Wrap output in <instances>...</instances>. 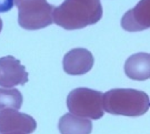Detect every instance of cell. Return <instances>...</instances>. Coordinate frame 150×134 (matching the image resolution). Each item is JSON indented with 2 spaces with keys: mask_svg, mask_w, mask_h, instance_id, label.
Here are the masks:
<instances>
[{
  "mask_svg": "<svg viewBox=\"0 0 150 134\" xmlns=\"http://www.w3.org/2000/svg\"><path fill=\"white\" fill-rule=\"evenodd\" d=\"M103 93L88 88H77L67 97V107L72 115L99 120L103 116Z\"/></svg>",
  "mask_w": 150,
  "mask_h": 134,
  "instance_id": "obj_4",
  "label": "cell"
},
{
  "mask_svg": "<svg viewBox=\"0 0 150 134\" xmlns=\"http://www.w3.org/2000/svg\"><path fill=\"white\" fill-rule=\"evenodd\" d=\"M103 111L113 114L137 118L148 112L149 95L134 89H112L103 94Z\"/></svg>",
  "mask_w": 150,
  "mask_h": 134,
  "instance_id": "obj_2",
  "label": "cell"
},
{
  "mask_svg": "<svg viewBox=\"0 0 150 134\" xmlns=\"http://www.w3.org/2000/svg\"><path fill=\"white\" fill-rule=\"evenodd\" d=\"M149 1L150 0H140L134 8L128 10L123 15L121 19L122 29L130 32L149 29Z\"/></svg>",
  "mask_w": 150,
  "mask_h": 134,
  "instance_id": "obj_8",
  "label": "cell"
},
{
  "mask_svg": "<svg viewBox=\"0 0 150 134\" xmlns=\"http://www.w3.org/2000/svg\"><path fill=\"white\" fill-rule=\"evenodd\" d=\"M37 129L36 120L29 114L19 112L13 109H5L0 111V133L23 132L33 133Z\"/></svg>",
  "mask_w": 150,
  "mask_h": 134,
  "instance_id": "obj_5",
  "label": "cell"
},
{
  "mask_svg": "<svg viewBox=\"0 0 150 134\" xmlns=\"http://www.w3.org/2000/svg\"><path fill=\"white\" fill-rule=\"evenodd\" d=\"M13 0H0V12H7L13 7Z\"/></svg>",
  "mask_w": 150,
  "mask_h": 134,
  "instance_id": "obj_12",
  "label": "cell"
},
{
  "mask_svg": "<svg viewBox=\"0 0 150 134\" xmlns=\"http://www.w3.org/2000/svg\"><path fill=\"white\" fill-rule=\"evenodd\" d=\"M125 73L129 79L145 81L150 76V55L146 52L134 53L125 62Z\"/></svg>",
  "mask_w": 150,
  "mask_h": 134,
  "instance_id": "obj_9",
  "label": "cell"
},
{
  "mask_svg": "<svg viewBox=\"0 0 150 134\" xmlns=\"http://www.w3.org/2000/svg\"><path fill=\"white\" fill-rule=\"evenodd\" d=\"M60 134H90L92 123L90 120L67 113L61 116L58 124Z\"/></svg>",
  "mask_w": 150,
  "mask_h": 134,
  "instance_id": "obj_10",
  "label": "cell"
},
{
  "mask_svg": "<svg viewBox=\"0 0 150 134\" xmlns=\"http://www.w3.org/2000/svg\"><path fill=\"white\" fill-rule=\"evenodd\" d=\"M4 134H26L23 132H10V133H4Z\"/></svg>",
  "mask_w": 150,
  "mask_h": 134,
  "instance_id": "obj_13",
  "label": "cell"
},
{
  "mask_svg": "<svg viewBox=\"0 0 150 134\" xmlns=\"http://www.w3.org/2000/svg\"><path fill=\"white\" fill-rule=\"evenodd\" d=\"M1 30H2V20L0 18V32H1Z\"/></svg>",
  "mask_w": 150,
  "mask_h": 134,
  "instance_id": "obj_14",
  "label": "cell"
},
{
  "mask_svg": "<svg viewBox=\"0 0 150 134\" xmlns=\"http://www.w3.org/2000/svg\"><path fill=\"white\" fill-rule=\"evenodd\" d=\"M13 4L18 7V23L26 30H40L54 23V6L47 0H13Z\"/></svg>",
  "mask_w": 150,
  "mask_h": 134,
  "instance_id": "obj_3",
  "label": "cell"
},
{
  "mask_svg": "<svg viewBox=\"0 0 150 134\" xmlns=\"http://www.w3.org/2000/svg\"><path fill=\"white\" fill-rule=\"evenodd\" d=\"M28 82V72L20 61L12 55L0 58V86L12 88Z\"/></svg>",
  "mask_w": 150,
  "mask_h": 134,
  "instance_id": "obj_6",
  "label": "cell"
},
{
  "mask_svg": "<svg viewBox=\"0 0 150 134\" xmlns=\"http://www.w3.org/2000/svg\"><path fill=\"white\" fill-rule=\"evenodd\" d=\"M95 63L93 55L89 50L76 48L64 54V71L70 75H82L89 72Z\"/></svg>",
  "mask_w": 150,
  "mask_h": 134,
  "instance_id": "obj_7",
  "label": "cell"
},
{
  "mask_svg": "<svg viewBox=\"0 0 150 134\" xmlns=\"http://www.w3.org/2000/svg\"><path fill=\"white\" fill-rule=\"evenodd\" d=\"M22 102L23 98L19 90L0 88V111L5 109L19 110L22 105Z\"/></svg>",
  "mask_w": 150,
  "mask_h": 134,
  "instance_id": "obj_11",
  "label": "cell"
},
{
  "mask_svg": "<svg viewBox=\"0 0 150 134\" xmlns=\"http://www.w3.org/2000/svg\"><path fill=\"white\" fill-rule=\"evenodd\" d=\"M100 0H64L54 7L52 20L66 30H77L95 25L101 19Z\"/></svg>",
  "mask_w": 150,
  "mask_h": 134,
  "instance_id": "obj_1",
  "label": "cell"
}]
</instances>
